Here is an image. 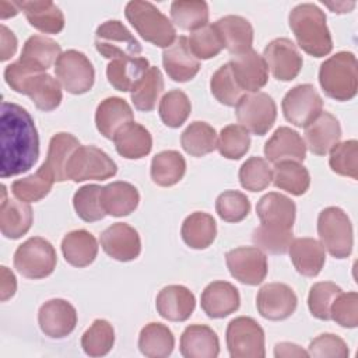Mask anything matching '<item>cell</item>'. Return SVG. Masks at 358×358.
Masks as SVG:
<instances>
[{"label":"cell","instance_id":"e0dca14e","mask_svg":"<svg viewBox=\"0 0 358 358\" xmlns=\"http://www.w3.org/2000/svg\"><path fill=\"white\" fill-rule=\"evenodd\" d=\"M228 64L236 84L243 92H259L268 81V67L263 56L253 49L234 55Z\"/></svg>","mask_w":358,"mask_h":358},{"label":"cell","instance_id":"8992f818","mask_svg":"<svg viewBox=\"0 0 358 358\" xmlns=\"http://www.w3.org/2000/svg\"><path fill=\"white\" fill-rule=\"evenodd\" d=\"M57 263L52 243L41 236H32L22 242L14 253V267L25 278L41 280L50 275Z\"/></svg>","mask_w":358,"mask_h":358},{"label":"cell","instance_id":"d4e9b609","mask_svg":"<svg viewBox=\"0 0 358 358\" xmlns=\"http://www.w3.org/2000/svg\"><path fill=\"white\" fill-rule=\"evenodd\" d=\"M341 127L336 116L322 112L305 127L306 147L315 155H326L340 141Z\"/></svg>","mask_w":358,"mask_h":358},{"label":"cell","instance_id":"bcb514c9","mask_svg":"<svg viewBox=\"0 0 358 358\" xmlns=\"http://www.w3.org/2000/svg\"><path fill=\"white\" fill-rule=\"evenodd\" d=\"M159 117L168 127H180L192 112V103L189 96L180 90L168 91L159 101Z\"/></svg>","mask_w":358,"mask_h":358},{"label":"cell","instance_id":"1f68e13d","mask_svg":"<svg viewBox=\"0 0 358 358\" xmlns=\"http://www.w3.org/2000/svg\"><path fill=\"white\" fill-rule=\"evenodd\" d=\"M138 201V190L129 182L116 180L103 186L101 190V204L106 215H129L137 208Z\"/></svg>","mask_w":358,"mask_h":358},{"label":"cell","instance_id":"db71d44e","mask_svg":"<svg viewBox=\"0 0 358 358\" xmlns=\"http://www.w3.org/2000/svg\"><path fill=\"white\" fill-rule=\"evenodd\" d=\"M187 42L192 53L201 60L215 57L224 49V42L214 24H207L203 28L193 31L187 38Z\"/></svg>","mask_w":358,"mask_h":358},{"label":"cell","instance_id":"836d02e7","mask_svg":"<svg viewBox=\"0 0 358 358\" xmlns=\"http://www.w3.org/2000/svg\"><path fill=\"white\" fill-rule=\"evenodd\" d=\"M113 143L117 154L126 159L143 158L148 155L152 148V137L150 131L136 122L123 126L115 134Z\"/></svg>","mask_w":358,"mask_h":358},{"label":"cell","instance_id":"7dc6e473","mask_svg":"<svg viewBox=\"0 0 358 358\" xmlns=\"http://www.w3.org/2000/svg\"><path fill=\"white\" fill-rule=\"evenodd\" d=\"M115 344V330L105 319H96L81 337V347L90 357L106 355Z\"/></svg>","mask_w":358,"mask_h":358},{"label":"cell","instance_id":"680465c9","mask_svg":"<svg viewBox=\"0 0 358 358\" xmlns=\"http://www.w3.org/2000/svg\"><path fill=\"white\" fill-rule=\"evenodd\" d=\"M330 319L341 327L354 329L358 324V294L357 292H340L331 306Z\"/></svg>","mask_w":358,"mask_h":358},{"label":"cell","instance_id":"9f6ffc18","mask_svg":"<svg viewBox=\"0 0 358 358\" xmlns=\"http://www.w3.org/2000/svg\"><path fill=\"white\" fill-rule=\"evenodd\" d=\"M215 211L227 222H239L248 217L250 201L246 194L238 190H227L217 197Z\"/></svg>","mask_w":358,"mask_h":358},{"label":"cell","instance_id":"7c38bea8","mask_svg":"<svg viewBox=\"0 0 358 358\" xmlns=\"http://www.w3.org/2000/svg\"><path fill=\"white\" fill-rule=\"evenodd\" d=\"M284 117L296 127H306L323 110V101L310 84H299L291 88L281 102Z\"/></svg>","mask_w":358,"mask_h":358},{"label":"cell","instance_id":"f546056e","mask_svg":"<svg viewBox=\"0 0 358 358\" xmlns=\"http://www.w3.org/2000/svg\"><path fill=\"white\" fill-rule=\"evenodd\" d=\"M15 3L35 29L43 34H59L64 28V15L53 1L22 0Z\"/></svg>","mask_w":358,"mask_h":358},{"label":"cell","instance_id":"60d3db41","mask_svg":"<svg viewBox=\"0 0 358 358\" xmlns=\"http://www.w3.org/2000/svg\"><path fill=\"white\" fill-rule=\"evenodd\" d=\"M24 95H28L35 106L43 112L55 110L63 98L60 83L48 73L35 76L28 83Z\"/></svg>","mask_w":358,"mask_h":358},{"label":"cell","instance_id":"6f0895ef","mask_svg":"<svg viewBox=\"0 0 358 358\" xmlns=\"http://www.w3.org/2000/svg\"><path fill=\"white\" fill-rule=\"evenodd\" d=\"M340 292L341 288L331 281L313 284L308 295V308L312 316L319 320H330V306Z\"/></svg>","mask_w":358,"mask_h":358},{"label":"cell","instance_id":"2e32d148","mask_svg":"<svg viewBox=\"0 0 358 358\" xmlns=\"http://www.w3.org/2000/svg\"><path fill=\"white\" fill-rule=\"evenodd\" d=\"M38 323L45 336L50 338H64L76 329V308L62 298L49 299L39 308Z\"/></svg>","mask_w":358,"mask_h":358},{"label":"cell","instance_id":"d590c367","mask_svg":"<svg viewBox=\"0 0 358 358\" xmlns=\"http://www.w3.org/2000/svg\"><path fill=\"white\" fill-rule=\"evenodd\" d=\"M80 147L78 138L70 133H56L49 141V150L43 165L53 173L56 182L67 180L66 165L71 154Z\"/></svg>","mask_w":358,"mask_h":358},{"label":"cell","instance_id":"be15d7a7","mask_svg":"<svg viewBox=\"0 0 358 358\" xmlns=\"http://www.w3.org/2000/svg\"><path fill=\"white\" fill-rule=\"evenodd\" d=\"M1 275H0V299L3 302H6L7 299H10L11 296H14L15 291H17V280L15 275L11 270H8V267L1 266L0 267Z\"/></svg>","mask_w":358,"mask_h":358},{"label":"cell","instance_id":"ac0fdd59","mask_svg":"<svg viewBox=\"0 0 358 358\" xmlns=\"http://www.w3.org/2000/svg\"><path fill=\"white\" fill-rule=\"evenodd\" d=\"M99 241L103 252L119 262L134 260L141 252L138 232L126 222H116L108 227L101 234Z\"/></svg>","mask_w":358,"mask_h":358},{"label":"cell","instance_id":"4316f807","mask_svg":"<svg viewBox=\"0 0 358 358\" xmlns=\"http://www.w3.org/2000/svg\"><path fill=\"white\" fill-rule=\"evenodd\" d=\"M180 354L185 358H215L220 354V340L206 324H190L180 336Z\"/></svg>","mask_w":358,"mask_h":358},{"label":"cell","instance_id":"30bf717a","mask_svg":"<svg viewBox=\"0 0 358 358\" xmlns=\"http://www.w3.org/2000/svg\"><path fill=\"white\" fill-rule=\"evenodd\" d=\"M55 74L60 85L74 95L88 92L95 80L92 63L76 49H69L59 56L55 63Z\"/></svg>","mask_w":358,"mask_h":358},{"label":"cell","instance_id":"d6a6232c","mask_svg":"<svg viewBox=\"0 0 358 358\" xmlns=\"http://www.w3.org/2000/svg\"><path fill=\"white\" fill-rule=\"evenodd\" d=\"M62 253L69 264L83 268L95 260L98 255V242L91 232L76 229L64 235L62 241Z\"/></svg>","mask_w":358,"mask_h":358},{"label":"cell","instance_id":"681fc988","mask_svg":"<svg viewBox=\"0 0 358 358\" xmlns=\"http://www.w3.org/2000/svg\"><path fill=\"white\" fill-rule=\"evenodd\" d=\"M249 131L241 124L225 126L217 138V148L220 154L228 159H241L249 151Z\"/></svg>","mask_w":358,"mask_h":358},{"label":"cell","instance_id":"f5cc1de1","mask_svg":"<svg viewBox=\"0 0 358 358\" xmlns=\"http://www.w3.org/2000/svg\"><path fill=\"white\" fill-rule=\"evenodd\" d=\"M210 90L214 98L225 106H235L243 96V91L236 84L228 63L222 64L213 74L210 81Z\"/></svg>","mask_w":358,"mask_h":358},{"label":"cell","instance_id":"3957f363","mask_svg":"<svg viewBox=\"0 0 358 358\" xmlns=\"http://www.w3.org/2000/svg\"><path fill=\"white\" fill-rule=\"evenodd\" d=\"M323 92L336 101H350L358 91V64L351 52H338L326 59L319 69Z\"/></svg>","mask_w":358,"mask_h":358},{"label":"cell","instance_id":"6da1fadb","mask_svg":"<svg viewBox=\"0 0 358 358\" xmlns=\"http://www.w3.org/2000/svg\"><path fill=\"white\" fill-rule=\"evenodd\" d=\"M0 176L11 178L29 171L39 157V136L34 119L22 106L1 103Z\"/></svg>","mask_w":358,"mask_h":358},{"label":"cell","instance_id":"9a60e30c","mask_svg":"<svg viewBox=\"0 0 358 358\" xmlns=\"http://www.w3.org/2000/svg\"><path fill=\"white\" fill-rule=\"evenodd\" d=\"M298 305V298L291 287L282 282L263 285L256 296L257 312L267 320H284L289 317Z\"/></svg>","mask_w":358,"mask_h":358},{"label":"cell","instance_id":"91938a15","mask_svg":"<svg viewBox=\"0 0 358 358\" xmlns=\"http://www.w3.org/2000/svg\"><path fill=\"white\" fill-rule=\"evenodd\" d=\"M308 354L309 357L316 358H347L350 351L341 337L331 333H324L310 341Z\"/></svg>","mask_w":358,"mask_h":358},{"label":"cell","instance_id":"ba28073f","mask_svg":"<svg viewBox=\"0 0 358 358\" xmlns=\"http://www.w3.org/2000/svg\"><path fill=\"white\" fill-rule=\"evenodd\" d=\"M235 115L242 127L256 136H264L275 123L277 105L266 92L243 94L235 105Z\"/></svg>","mask_w":358,"mask_h":358},{"label":"cell","instance_id":"003e7915","mask_svg":"<svg viewBox=\"0 0 358 358\" xmlns=\"http://www.w3.org/2000/svg\"><path fill=\"white\" fill-rule=\"evenodd\" d=\"M324 6H327L333 13L344 14V13H350L355 7V1H336V3L326 1Z\"/></svg>","mask_w":358,"mask_h":358},{"label":"cell","instance_id":"5b68a950","mask_svg":"<svg viewBox=\"0 0 358 358\" xmlns=\"http://www.w3.org/2000/svg\"><path fill=\"white\" fill-rule=\"evenodd\" d=\"M317 234L322 246L336 259L351 255L354 245L352 224L340 207H326L317 217Z\"/></svg>","mask_w":358,"mask_h":358},{"label":"cell","instance_id":"8d00e7d4","mask_svg":"<svg viewBox=\"0 0 358 358\" xmlns=\"http://www.w3.org/2000/svg\"><path fill=\"white\" fill-rule=\"evenodd\" d=\"M186 172L183 155L175 150H165L152 157L150 175L155 185L169 187L180 182Z\"/></svg>","mask_w":358,"mask_h":358},{"label":"cell","instance_id":"6125c7cd","mask_svg":"<svg viewBox=\"0 0 358 358\" xmlns=\"http://www.w3.org/2000/svg\"><path fill=\"white\" fill-rule=\"evenodd\" d=\"M0 36H1V53H0V60L6 62L11 59L15 55L18 41L14 35L13 31H10L6 25L0 27Z\"/></svg>","mask_w":358,"mask_h":358},{"label":"cell","instance_id":"c3c4849f","mask_svg":"<svg viewBox=\"0 0 358 358\" xmlns=\"http://www.w3.org/2000/svg\"><path fill=\"white\" fill-rule=\"evenodd\" d=\"M273 180V168L262 157H250L239 168L241 186L249 192L264 190Z\"/></svg>","mask_w":358,"mask_h":358},{"label":"cell","instance_id":"11a10c76","mask_svg":"<svg viewBox=\"0 0 358 358\" xmlns=\"http://www.w3.org/2000/svg\"><path fill=\"white\" fill-rule=\"evenodd\" d=\"M252 241L263 252L271 255H282L288 250L292 241V229H280L266 225H259L253 234Z\"/></svg>","mask_w":358,"mask_h":358},{"label":"cell","instance_id":"5bb4252c","mask_svg":"<svg viewBox=\"0 0 358 358\" xmlns=\"http://www.w3.org/2000/svg\"><path fill=\"white\" fill-rule=\"evenodd\" d=\"M263 59L274 78L280 81L294 80L303 64L296 45L288 38H277L264 48Z\"/></svg>","mask_w":358,"mask_h":358},{"label":"cell","instance_id":"e575fe53","mask_svg":"<svg viewBox=\"0 0 358 358\" xmlns=\"http://www.w3.org/2000/svg\"><path fill=\"white\" fill-rule=\"evenodd\" d=\"M180 235L183 242L192 249L208 248L217 235V224L213 215L201 211L192 213L185 218Z\"/></svg>","mask_w":358,"mask_h":358},{"label":"cell","instance_id":"f6af8a7d","mask_svg":"<svg viewBox=\"0 0 358 358\" xmlns=\"http://www.w3.org/2000/svg\"><path fill=\"white\" fill-rule=\"evenodd\" d=\"M164 91V77L158 67L150 66L141 81L130 92L131 102L141 112L154 110L159 95Z\"/></svg>","mask_w":358,"mask_h":358},{"label":"cell","instance_id":"484cf974","mask_svg":"<svg viewBox=\"0 0 358 358\" xmlns=\"http://www.w3.org/2000/svg\"><path fill=\"white\" fill-rule=\"evenodd\" d=\"M288 253L295 270L305 277H316L326 262L324 248L313 238L292 239Z\"/></svg>","mask_w":358,"mask_h":358},{"label":"cell","instance_id":"7bdbcfd3","mask_svg":"<svg viewBox=\"0 0 358 358\" xmlns=\"http://www.w3.org/2000/svg\"><path fill=\"white\" fill-rule=\"evenodd\" d=\"M217 131L206 122L190 123L180 136L182 148L192 157H204L217 148Z\"/></svg>","mask_w":358,"mask_h":358},{"label":"cell","instance_id":"603a6c76","mask_svg":"<svg viewBox=\"0 0 358 358\" xmlns=\"http://www.w3.org/2000/svg\"><path fill=\"white\" fill-rule=\"evenodd\" d=\"M1 210H0V229L8 239H20L25 235L34 221V213L28 203L7 199L6 186L1 185Z\"/></svg>","mask_w":358,"mask_h":358},{"label":"cell","instance_id":"e7e4bbea","mask_svg":"<svg viewBox=\"0 0 358 358\" xmlns=\"http://www.w3.org/2000/svg\"><path fill=\"white\" fill-rule=\"evenodd\" d=\"M274 355L280 357H309L308 351L292 343H278L274 347Z\"/></svg>","mask_w":358,"mask_h":358},{"label":"cell","instance_id":"83f0119b","mask_svg":"<svg viewBox=\"0 0 358 358\" xmlns=\"http://www.w3.org/2000/svg\"><path fill=\"white\" fill-rule=\"evenodd\" d=\"M130 122H133V110L123 98L109 96L96 108L95 124L105 138L113 140L115 134Z\"/></svg>","mask_w":358,"mask_h":358},{"label":"cell","instance_id":"9c48e42d","mask_svg":"<svg viewBox=\"0 0 358 358\" xmlns=\"http://www.w3.org/2000/svg\"><path fill=\"white\" fill-rule=\"evenodd\" d=\"M227 347L232 358H263L266 355L264 331L249 316L235 317L227 327Z\"/></svg>","mask_w":358,"mask_h":358},{"label":"cell","instance_id":"d6986e66","mask_svg":"<svg viewBox=\"0 0 358 358\" xmlns=\"http://www.w3.org/2000/svg\"><path fill=\"white\" fill-rule=\"evenodd\" d=\"M162 64L168 77L176 83L190 81L200 70V62L192 53L186 36L176 38L164 49Z\"/></svg>","mask_w":358,"mask_h":358},{"label":"cell","instance_id":"8fae6325","mask_svg":"<svg viewBox=\"0 0 358 358\" xmlns=\"http://www.w3.org/2000/svg\"><path fill=\"white\" fill-rule=\"evenodd\" d=\"M95 48L103 57L113 60L138 57L141 53L140 42L119 20H109L96 28Z\"/></svg>","mask_w":358,"mask_h":358},{"label":"cell","instance_id":"b9f144b4","mask_svg":"<svg viewBox=\"0 0 358 358\" xmlns=\"http://www.w3.org/2000/svg\"><path fill=\"white\" fill-rule=\"evenodd\" d=\"M55 182L53 173L42 164L35 173L14 180L11 185V192L15 199L21 201L35 203L49 194Z\"/></svg>","mask_w":358,"mask_h":358},{"label":"cell","instance_id":"277c9868","mask_svg":"<svg viewBox=\"0 0 358 358\" xmlns=\"http://www.w3.org/2000/svg\"><path fill=\"white\" fill-rule=\"evenodd\" d=\"M124 15L144 41L158 48L165 49L176 39L173 24L150 1H129L124 8Z\"/></svg>","mask_w":358,"mask_h":358},{"label":"cell","instance_id":"74e56055","mask_svg":"<svg viewBox=\"0 0 358 358\" xmlns=\"http://www.w3.org/2000/svg\"><path fill=\"white\" fill-rule=\"evenodd\" d=\"M175 337L171 329L162 323L145 324L138 336V348L148 358H165L172 354Z\"/></svg>","mask_w":358,"mask_h":358},{"label":"cell","instance_id":"03108f58","mask_svg":"<svg viewBox=\"0 0 358 358\" xmlns=\"http://www.w3.org/2000/svg\"><path fill=\"white\" fill-rule=\"evenodd\" d=\"M18 13H20V8H18L15 1H6V0L0 1V17H1V20L14 17Z\"/></svg>","mask_w":358,"mask_h":358},{"label":"cell","instance_id":"816d5d0a","mask_svg":"<svg viewBox=\"0 0 358 358\" xmlns=\"http://www.w3.org/2000/svg\"><path fill=\"white\" fill-rule=\"evenodd\" d=\"M329 165L333 172L348 176L351 179L358 178V141L347 140L337 143L330 150Z\"/></svg>","mask_w":358,"mask_h":358},{"label":"cell","instance_id":"7a4b0ae2","mask_svg":"<svg viewBox=\"0 0 358 358\" xmlns=\"http://www.w3.org/2000/svg\"><path fill=\"white\" fill-rule=\"evenodd\" d=\"M289 28L298 46L313 57H323L333 49V41L326 24V14L312 3L295 6L288 15Z\"/></svg>","mask_w":358,"mask_h":358},{"label":"cell","instance_id":"4fadbf2b","mask_svg":"<svg viewBox=\"0 0 358 358\" xmlns=\"http://www.w3.org/2000/svg\"><path fill=\"white\" fill-rule=\"evenodd\" d=\"M225 262L231 275L246 285L262 284L268 271L266 253L256 246L235 248L225 255Z\"/></svg>","mask_w":358,"mask_h":358},{"label":"cell","instance_id":"94428289","mask_svg":"<svg viewBox=\"0 0 358 358\" xmlns=\"http://www.w3.org/2000/svg\"><path fill=\"white\" fill-rule=\"evenodd\" d=\"M42 73L43 71H39L34 66H31V64L22 62L21 59H18L17 62L8 64L4 69V78H6V83L11 87V90H14L18 94H24L28 83L35 76L42 74Z\"/></svg>","mask_w":358,"mask_h":358},{"label":"cell","instance_id":"4dcf8cb0","mask_svg":"<svg viewBox=\"0 0 358 358\" xmlns=\"http://www.w3.org/2000/svg\"><path fill=\"white\" fill-rule=\"evenodd\" d=\"M150 69L148 59L145 57H126L112 60L106 67V77L109 84L122 92H131L141 81Z\"/></svg>","mask_w":358,"mask_h":358},{"label":"cell","instance_id":"44dd1931","mask_svg":"<svg viewBox=\"0 0 358 358\" xmlns=\"http://www.w3.org/2000/svg\"><path fill=\"white\" fill-rule=\"evenodd\" d=\"M264 155L268 162L281 161L302 162L306 157V145L298 131L291 127H278L264 144Z\"/></svg>","mask_w":358,"mask_h":358},{"label":"cell","instance_id":"cb8c5ba5","mask_svg":"<svg viewBox=\"0 0 358 358\" xmlns=\"http://www.w3.org/2000/svg\"><path fill=\"white\" fill-rule=\"evenodd\" d=\"M239 291L228 281L210 282L201 294V309L208 317L222 319L238 310Z\"/></svg>","mask_w":358,"mask_h":358},{"label":"cell","instance_id":"ab89813d","mask_svg":"<svg viewBox=\"0 0 358 358\" xmlns=\"http://www.w3.org/2000/svg\"><path fill=\"white\" fill-rule=\"evenodd\" d=\"M273 183L292 196H302L310 186V175L301 162L281 161L274 164Z\"/></svg>","mask_w":358,"mask_h":358},{"label":"cell","instance_id":"ee69618b","mask_svg":"<svg viewBox=\"0 0 358 358\" xmlns=\"http://www.w3.org/2000/svg\"><path fill=\"white\" fill-rule=\"evenodd\" d=\"M172 22L185 31H196L208 24V6L203 0H175L171 4Z\"/></svg>","mask_w":358,"mask_h":358},{"label":"cell","instance_id":"f907efd6","mask_svg":"<svg viewBox=\"0 0 358 358\" xmlns=\"http://www.w3.org/2000/svg\"><path fill=\"white\" fill-rule=\"evenodd\" d=\"M101 190L98 185H85L74 193L73 206L83 221L95 222L106 215L101 204Z\"/></svg>","mask_w":358,"mask_h":358},{"label":"cell","instance_id":"7402d4cb","mask_svg":"<svg viewBox=\"0 0 358 358\" xmlns=\"http://www.w3.org/2000/svg\"><path fill=\"white\" fill-rule=\"evenodd\" d=\"M256 213L262 225L280 229H292L296 207L289 197L271 192L264 194L257 201Z\"/></svg>","mask_w":358,"mask_h":358},{"label":"cell","instance_id":"ffe728a7","mask_svg":"<svg viewBox=\"0 0 358 358\" xmlns=\"http://www.w3.org/2000/svg\"><path fill=\"white\" fill-rule=\"evenodd\" d=\"M155 308L169 322H185L196 308V298L185 285H166L158 292Z\"/></svg>","mask_w":358,"mask_h":358},{"label":"cell","instance_id":"f1b7e54d","mask_svg":"<svg viewBox=\"0 0 358 358\" xmlns=\"http://www.w3.org/2000/svg\"><path fill=\"white\" fill-rule=\"evenodd\" d=\"M224 48L234 55H241L252 49L253 28L250 22L241 15H225L214 22Z\"/></svg>","mask_w":358,"mask_h":358},{"label":"cell","instance_id":"f35d334b","mask_svg":"<svg viewBox=\"0 0 358 358\" xmlns=\"http://www.w3.org/2000/svg\"><path fill=\"white\" fill-rule=\"evenodd\" d=\"M60 55L62 49L56 41L43 35H32L25 41L20 59L39 71L46 73Z\"/></svg>","mask_w":358,"mask_h":358},{"label":"cell","instance_id":"52a82bcc","mask_svg":"<svg viewBox=\"0 0 358 358\" xmlns=\"http://www.w3.org/2000/svg\"><path fill=\"white\" fill-rule=\"evenodd\" d=\"M117 172L116 162L101 148L80 145L66 165L67 179L73 182L105 180Z\"/></svg>","mask_w":358,"mask_h":358}]
</instances>
